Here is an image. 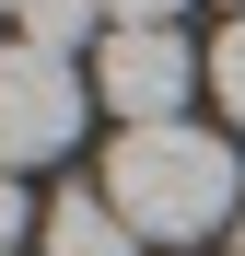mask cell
Masks as SVG:
<instances>
[{
	"label": "cell",
	"instance_id": "obj_1",
	"mask_svg": "<svg viewBox=\"0 0 245 256\" xmlns=\"http://www.w3.org/2000/svg\"><path fill=\"white\" fill-rule=\"evenodd\" d=\"M105 198H117V222L152 233V244H198V233L245 222L233 140H210V128H187V116H163V128H117V152H105Z\"/></svg>",
	"mask_w": 245,
	"mask_h": 256
},
{
	"label": "cell",
	"instance_id": "obj_2",
	"mask_svg": "<svg viewBox=\"0 0 245 256\" xmlns=\"http://www.w3.org/2000/svg\"><path fill=\"white\" fill-rule=\"evenodd\" d=\"M70 140H82V82H70V58L0 47V175H12V163H47V152H70Z\"/></svg>",
	"mask_w": 245,
	"mask_h": 256
},
{
	"label": "cell",
	"instance_id": "obj_3",
	"mask_svg": "<svg viewBox=\"0 0 245 256\" xmlns=\"http://www.w3.org/2000/svg\"><path fill=\"white\" fill-rule=\"evenodd\" d=\"M187 82H198V58H187L175 24H117L94 47V94H105V116H129V128H163L187 105Z\"/></svg>",
	"mask_w": 245,
	"mask_h": 256
},
{
	"label": "cell",
	"instance_id": "obj_4",
	"mask_svg": "<svg viewBox=\"0 0 245 256\" xmlns=\"http://www.w3.org/2000/svg\"><path fill=\"white\" fill-rule=\"evenodd\" d=\"M129 244H140V233L117 222L105 186H59V198H47V256H129Z\"/></svg>",
	"mask_w": 245,
	"mask_h": 256
},
{
	"label": "cell",
	"instance_id": "obj_5",
	"mask_svg": "<svg viewBox=\"0 0 245 256\" xmlns=\"http://www.w3.org/2000/svg\"><path fill=\"white\" fill-rule=\"evenodd\" d=\"M94 12H105V0H24V47H47V58H70L82 35H94Z\"/></svg>",
	"mask_w": 245,
	"mask_h": 256
},
{
	"label": "cell",
	"instance_id": "obj_6",
	"mask_svg": "<svg viewBox=\"0 0 245 256\" xmlns=\"http://www.w3.org/2000/svg\"><path fill=\"white\" fill-rule=\"evenodd\" d=\"M210 94H222V116L245 128V12L222 24V47H210Z\"/></svg>",
	"mask_w": 245,
	"mask_h": 256
},
{
	"label": "cell",
	"instance_id": "obj_7",
	"mask_svg": "<svg viewBox=\"0 0 245 256\" xmlns=\"http://www.w3.org/2000/svg\"><path fill=\"white\" fill-rule=\"evenodd\" d=\"M12 233H24V186L0 175V256H12Z\"/></svg>",
	"mask_w": 245,
	"mask_h": 256
},
{
	"label": "cell",
	"instance_id": "obj_8",
	"mask_svg": "<svg viewBox=\"0 0 245 256\" xmlns=\"http://www.w3.org/2000/svg\"><path fill=\"white\" fill-rule=\"evenodd\" d=\"M105 12H117V24H163L175 0H105Z\"/></svg>",
	"mask_w": 245,
	"mask_h": 256
},
{
	"label": "cell",
	"instance_id": "obj_9",
	"mask_svg": "<svg viewBox=\"0 0 245 256\" xmlns=\"http://www.w3.org/2000/svg\"><path fill=\"white\" fill-rule=\"evenodd\" d=\"M0 12H24V0H0Z\"/></svg>",
	"mask_w": 245,
	"mask_h": 256
},
{
	"label": "cell",
	"instance_id": "obj_10",
	"mask_svg": "<svg viewBox=\"0 0 245 256\" xmlns=\"http://www.w3.org/2000/svg\"><path fill=\"white\" fill-rule=\"evenodd\" d=\"M233 12H245V0H233Z\"/></svg>",
	"mask_w": 245,
	"mask_h": 256
},
{
	"label": "cell",
	"instance_id": "obj_11",
	"mask_svg": "<svg viewBox=\"0 0 245 256\" xmlns=\"http://www.w3.org/2000/svg\"><path fill=\"white\" fill-rule=\"evenodd\" d=\"M233 233H245V222H233Z\"/></svg>",
	"mask_w": 245,
	"mask_h": 256
}]
</instances>
